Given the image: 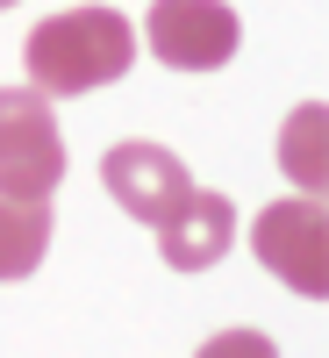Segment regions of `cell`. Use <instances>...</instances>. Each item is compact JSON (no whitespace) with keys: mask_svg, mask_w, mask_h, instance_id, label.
<instances>
[{"mask_svg":"<svg viewBox=\"0 0 329 358\" xmlns=\"http://www.w3.org/2000/svg\"><path fill=\"white\" fill-rule=\"evenodd\" d=\"M22 65L29 86L43 101H79V94H101V86L129 79L136 65V22L115 15V8H65V15H43L22 43Z\"/></svg>","mask_w":329,"mask_h":358,"instance_id":"1","label":"cell"},{"mask_svg":"<svg viewBox=\"0 0 329 358\" xmlns=\"http://www.w3.org/2000/svg\"><path fill=\"white\" fill-rule=\"evenodd\" d=\"M65 179V129L36 86H0V194L50 201Z\"/></svg>","mask_w":329,"mask_h":358,"instance_id":"2","label":"cell"},{"mask_svg":"<svg viewBox=\"0 0 329 358\" xmlns=\"http://www.w3.org/2000/svg\"><path fill=\"white\" fill-rule=\"evenodd\" d=\"M251 251L272 280H286L301 301H322L329 294V222L315 194H286L251 222Z\"/></svg>","mask_w":329,"mask_h":358,"instance_id":"3","label":"cell"},{"mask_svg":"<svg viewBox=\"0 0 329 358\" xmlns=\"http://www.w3.org/2000/svg\"><path fill=\"white\" fill-rule=\"evenodd\" d=\"M143 43H151L172 72H222L244 50V22L229 0H151L143 15Z\"/></svg>","mask_w":329,"mask_h":358,"instance_id":"4","label":"cell"},{"mask_svg":"<svg viewBox=\"0 0 329 358\" xmlns=\"http://www.w3.org/2000/svg\"><path fill=\"white\" fill-rule=\"evenodd\" d=\"M101 187L122 201V215L158 229L172 208L193 194V165L179 151H165V143H151V136H129V143H115V151L101 158Z\"/></svg>","mask_w":329,"mask_h":358,"instance_id":"5","label":"cell"},{"mask_svg":"<svg viewBox=\"0 0 329 358\" xmlns=\"http://www.w3.org/2000/svg\"><path fill=\"white\" fill-rule=\"evenodd\" d=\"M229 244H236V201L215 194V187H193L158 222V258L172 273H207V265H222Z\"/></svg>","mask_w":329,"mask_h":358,"instance_id":"6","label":"cell"},{"mask_svg":"<svg viewBox=\"0 0 329 358\" xmlns=\"http://www.w3.org/2000/svg\"><path fill=\"white\" fill-rule=\"evenodd\" d=\"M50 251V201H8L0 194V287L29 280Z\"/></svg>","mask_w":329,"mask_h":358,"instance_id":"7","label":"cell"},{"mask_svg":"<svg viewBox=\"0 0 329 358\" xmlns=\"http://www.w3.org/2000/svg\"><path fill=\"white\" fill-rule=\"evenodd\" d=\"M279 172L293 179L301 194H322V101H308V108H293L286 115V129H279Z\"/></svg>","mask_w":329,"mask_h":358,"instance_id":"8","label":"cell"},{"mask_svg":"<svg viewBox=\"0 0 329 358\" xmlns=\"http://www.w3.org/2000/svg\"><path fill=\"white\" fill-rule=\"evenodd\" d=\"M193 358H279V344L265 330H222V337H207Z\"/></svg>","mask_w":329,"mask_h":358,"instance_id":"9","label":"cell"},{"mask_svg":"<svg viewBox=\"0 0 329 358\" xmlns=\"http://www.w3.org/2000/svg\"><path fill=\"white\" fill-rule=\"evenodd\" d=\"M0 8H15V0H0Z\"/></svg>","mask_w":329,"mask_h":358,"instance_id":"10","label":"cell"}]
</instances>
